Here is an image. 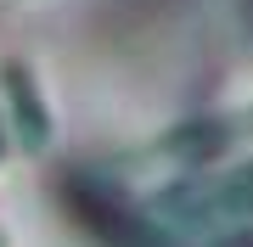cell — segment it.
I'll list each match as a JSON object with an SVG mask.
<instances>
[{
    "mask_svg": "<svg viewBox=\"0 0 253 247\" xmlns=\"http://www.w3.org/2000/svg\"><path fill=\"white\" fill-rule=\"evenodd\" d=\"M0 90H6V107H11V135H17L23 152H45L56 124H51V107H45V90H40V73L28 62H6L0 68Z\"/></svg>",
    "mask_w": 253,
    "mask_h": 247,
    "instance_id": "2",
    "label": "cell"
},
{
    "mask_svg": "<svg viewBox=\"0 0 253 247\" xmlns=\"http://www.w3.org/2000/svg\"><path fill=\"white\" fill-rule=\"evenodd\" d=\"M0 157H6V129H0Z\"/></svg>",
    "mask_w": 253,
    "mask_h": 247,
    "instance_id": "3",
    "label": "cell"
},
{
    "mask_svg": "<svg viewBox=\"0 0 253 247\" xmlns=\"http://www.w3.org/2000/svg\"><path fill=\"white\" fill-rule=\"evenodd\" d=\"M152 219L163 236L214 247L253 230V163H231L214 174H191V180L169 185L152 197Z\"/></svg>",
    "mask_w": 253,
    "mask_h": 247,
    "instance_id": "1",
    "label": "cell"
},
{
    "mask_svg": "<svg viewBox=\"0 0 253 247\" xmlns=\"http://www.w3.org/2000/svg\"><path fill=\"white\" fill-rule=\"evenodd\" d=\"M0 247H6V236H0Z\"/></svg>",
    "mask_w": 253,
    "mask_h": 247,
    "instance_id": "4",
    "label": "cell"
}]
</instances>
